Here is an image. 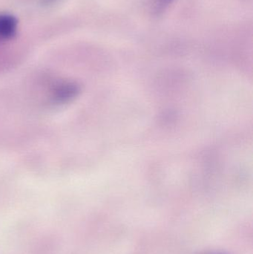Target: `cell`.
Wrapping results in <instances>:
<instances>
[{
    "label": "cell",
    "mask_w": 253,
    "mask_h": 254,
    "mask_svg": "<svg viewBox=\"0 0 253 254\" xmlns=\"http://www.w3.org/2000/svg\"><path fill=\"white\" fill-rule=\"evenodd\" d=\"M172 0H157L156 1L155 10L157 12H160L164 10Z\"/></svg>",
    "instance_id": "cell-2"
},
{
    "label": "cell",
    "mask_w": 253,
    "mask_h": 254,
    "mask_svg": "<svg viewBox=\"0 0 253 254\" xmlns=\"http://www.w3.org/2000/svg\"><path fill=\"white\" fill-rule=\"evenodd\" d=\"M17 31V20L10 14H0V41L13 38Z\"/></svg>",
    "instance_id": "cell-1"
},
{
    "label": "cell",
    "mask_w": 253,
    "mask_h": 254,
    "mask_svg": "<svg viewBox=\"0 0 253 254\" xmlns=\"http://www.w3.org/2000/svg\"><path fill=\"white\" fill-rule=\"evenodd\" d=\"M41 1L43 3V4H50L56 2V1H58V0H41Z\"/></svg>",
    "instance_id": "cell-3"
}]
</instances>
